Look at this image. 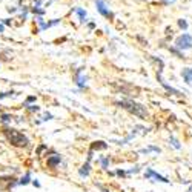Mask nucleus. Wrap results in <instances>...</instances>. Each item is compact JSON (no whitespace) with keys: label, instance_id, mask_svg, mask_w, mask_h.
<instances>
[{"label":"nucleus","instance_id":"18","mask_svg":"<svg viewBox=\"0 0 192 192\" xmlns=\"http://www.w3.org/2000/svg\"><path fill=\"white\" fill-rule=\"evenodd\" d=\"M103 192H108V190H103Z\"/></svg>","mask_w":192,"mask_h":192},{"label":"nucleus","instance_id":"7","mask_svg":"<svg viewBox=\"0 0 192 192\" xmlns=\"http://www.w3.org/2000/svg\"><path fill=\"white\" fill-rule=\"evenodd\" d=\"M59 163H60V155H56V157H52V158L48 160V164H49L51 167H54V166L59 164Z\"/></svg>","mask_w":192,"mask_h":192},{"label":"nucleus","instance_id":"9","mask_svg":"<svg viewBox=\"0 0 192 192\" xmlns=\"http://www.w3.org/2000/svg\"><path fill=\"white\" fill-rule=\"evenodd\" d=\"M178 26H180L183 31H186V29H187V22H186L184 19H180V20H178Z\"/></svg>","mask_w":192,"mask_h":192},{"label":"nucleus","instance_id":"2","mask_svg":"<svg viewBox=\"0 0 192 192\" xmlns=\"http://www.w3.org/2000/svg\"><path fill=\"white\" fill-rule=\"evenodd\" d=\"M5 135H6L8 141L14 146H19V148L28 146V138L17 129H5Z\"/></svg>","mask_w":192,"mask_h":192},{"label":"nucleus","instance_id":"15","mask_svg":"<svg viewBox=\"0 0 192 192\" xmlns=\"http://www.w3.org/2000/svg\"><path fill=\"white\" fill-rule=\"evenodd\" d=\"M161 2H163L164 5H169V3H172V2H175V0H161Z\"/></svg>","mask_w":192,"mask_h":192},{"label":"nucleus","instance_id":"12","mask_svg":"<svg viewBox=\"0 0 192 192\" xmlns=\"http://www.w3.org/2000/svg\"><path fill=\"white\" fill-rule=\"evenodd\" d=\"M169 141H171V143H172V146H174V148H175V149H181V145H180V143H178V141H177V140H175V138H171V140H169Z\"/></svg>","mask_w":192,"mask_h":192},{"label":"nucleus","instance_id":"3","mask_svg":"<svg viewBox=\"0 0 192 192\" xmlns=\"http://www.w3.org/2000/svg\"><path fill=\"white\" fill-rule=\"evenodd\" d=\"M175 48L181 51H186V49H190L192 48V35L190 34H181L175 39Z\"/></svg>","mask_w":192,"mask_h":192},{"label":"nucleus","instance_id":"17","mask_svg":"<svg viewBox=\"0 0 192 192\" xmlns=\"http://www.w3.org/2000/svg\"><path fill=\"white\" fill-rule=\"evenodd\" d=\"M3 29H5V26H3V25H0V32H3Z\"/></svg>","mask_w":192,"mask_h":192},{"label":"nucleus","instance_id":"4","mask_svg":"<svg viewBox=\"0 0 192 192\" xmlns=\"http://www.w3.org/2000/svg\"><path fill=\"white\" fill-rule=\"evenodd\" d=\"M95 5H97V9H99V12H100L102 15H105V17H112V12H111L109 8L106 6L105 0H95Z\"/></svg>","mask_w":192,"mask_h":192},{"label":"nucleus","instance_id":"13","mask_svg":"<svg viewBox=\"0 0 192 192\" xmlns=\"http://www.w3.org/2000/svg\"><path fill=\"white\" fill-rule=\"evenodd\" d=\"M28 181H29V175H26L25 178H22V181H20V183H22V184H26Z\"/></svg>","mask_w":192,"mask_h":192},{"label":"nucleus","instance_id":"16","mask_svg":"<svg viewBox=\"0 0 192 192\" xmlns=\"http://www.w3.org/2000/svg\"><path fill=\"white\" fill-rule=\"evenodd\" d=\"M102 163H103V166H105V167H106V166H108V160H106V158H105V160H103V161H102Z\"/></svg>","mask_w":192,"mask_h":192},{"label":"nucleus","instance_id":"6","mask_svg":"<svg viewBox=\"0 0 192 192\" xmlns=\"http://www.w3.org/2000/svg\"><path fill=\"white\" fill-rule=\"evenodd\" d=\"M181 77H183L184 83L192 85V68H184V69L181 71Z\"/></svg>","mask_w":192,"mask_h":192},{"label":"nucleus","instance_id":"1","mask_svg":"<svg viewBox=\"0 0 192 192\" xmlns=\"http://www.w3.org/2000/svg\"><path fill=\"white\" fill-rule=\"evenodd\" d=\"M117 105H120L122 108H125L126 111H129L131 114H134V115H137L140 118H146L148 117L146 108L143 105H140V103H135L134 100H122V102H118Z\"/></svg>","mask_w":192,"mask_h":192},{"label":"nucleus","instance_id":"5","mask_svg":"<svg viewBox=\"0 0 192 192\" xmlns=\"http://www.w3.org/2000/svg\"><path fill=\"white\" fill-rule=\"evenodd\" d=\"M146 178H155V181H161V183H169V180L161 177L160 174H157L154 169H146V174H145Z\"/></svg>","mask_w":192,"mask_h":192},{"label":"nucleus","instance_id":"10","mask_svg":"<svg viewBox=\"0 0 192 192\" xmlns=\"http://www.w3.org/2000/svg\"><path fill=\"white\" fill-rule=\"evenodd\" d=\"M76 12H77V15L80 17V20L85 22V19H86V11H83V9H76Z\"/></svg>","mask_w":192,"mask_h":192},{"label":"nucleus","instance_id":"14","mask_svg":"<svg viewBox=\"0 0 192 192\" xmlns=\"http://www.w3.org/2000/svg\"><path fill=\"white\" fill-rule=\"evenodd\" d=\"M32 11H34V12H37V14H43V12H45L43 9H39V8H34Z\"/></svg>","mask_w":192,"mask_h":192},{"label":"nucleus","instance_id":"8","mask_svg":"<svg viewBox=\"0 0 192 192\" xmlns=\"http://www.w3.org/2000/svg\"><path fill=\"white\" fill-rule=\"evenodd\" d=\"M169 51H171L172 54H175L178 59H183V57H184L183 52H181V49H178V48H169Z\"/></svg>","mask_w":192,"mask_h":192},{"label":"nucleus","instance_id":"11","mask_svg":"<svg viewBox=\"0 0 192 192\" xmlns=\"http://www.w3.org/2000/svg\"><path fill=\"white\" fill-rule=\"evenodd\" d=\"M151 151H154V152H160V149H158L157 146H149V148H146V149H141V152H145V154H148V152H151Z\"/></svg>","mask_w":192,"mask_h":192}]
</instances>
